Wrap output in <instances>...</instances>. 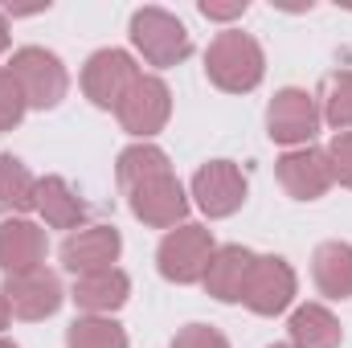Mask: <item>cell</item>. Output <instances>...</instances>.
Listing matches in <instances>:
<instances>
[{
  "instance_id": "6da1fadb",
  "label": "cell",
  "mask_w": 352,
  "mask_h": 348,
  "mask_svg": "<svg viewBox=\"0 0 352 348\" xmlns=\"http://www.w3.org/2000/svg\"><path fill=\"white\" fill-rule=\"evenodd\" d=\"M205 74H209L213 87L226 90V94H250L266 74V54L250 33L226 29L205 50Z\"/></svg>"
},
{
  "instance_id": "7a4b0ae2",
  "label": "cell",
  "mask_w": 352,
  "mask_h": 348,
  "mask_svg": "<svg viewBox=\"0 0 352 348\" xmlns=\"http://www.w3.org/2000/svg\"><path fill=\"white\" fill-rule=\"evenodd\" d=\"M131 45L156 70L180 66L192 54V37H188L184 21L168 8H160V4H144V8L131 12Z\"/></svg>"
},
{
  "instance_id": "3957f363",
  "label": "cell",
  "mask_w": 352,
  "mask_h": 348,
  "mask_svg": "<svg viewBox=\"0 0 352 348\" xmlns=\"http://www.w3.org/2000/svg\"><path fill=\"white\" fill-rule=\"evenodd\" d=\"M8 74L16 78V87L33 111H54L70 90V74H66L62 58L41 45H21L8 62Z\"/></svg>"
},
{
  "instance_id": "277c9868",
  "label": "cell",
  "mask_w": 352,
  "mask_h": 348,
  "mask_svg": "<svg viewBox=\"0 0 352 348\" xmlns=\"http://www.w3.org/2000/svg\"><path fill=\"white\" fill-rule=\"evenodd\" d=\"M213 250H217L213 234L205 226H197V221H184V226H176V230L164 234V242L156 250V266H160V274L168 283L192 287V283L205 279V266L213 259Z\"/></svg>"
},
{
  "instance_id": "5b68a950",
  "label": "cell",
  "mask_w": 352,
  "mask_h": 348,
  "mask_svg": "<svg viewBox=\"0 0 352 348\" xmlns=\"http://www.w3.org/2000/svg\"><path fill=\"white\" fill-rule=\"evenodd\" d=\"M324 115H320V98L311 90L283 87L270 107H266V135L283 148H307L320 131Z\"/></svg>"
},
{
  "instance_id": "8992f818",
  "label": "cell",
  "mask_w": 352,
  "mask_h": 348,
  "mask_svg": "<svg viewBox=\"0 0 352 348\" xmlns=\"http://www.w3.org/2000/svg\"><path fill=\"white\" fill-rule=\"evenodd\" d=\"M135 83H140V66L127 50H98L82 66V94L98 111H119V102Z\"/></svg>"
},
{
  "instance_id": "52a82bcc",
  "label": "cell",
  "mask_w": 352,
  "mask_h": 348,
  "mask_svg": "<svg viewBox=\"0 0 352 348\" xmlns=\"http://www.w3.org/2000/svg\"><path fill=\"white\" fill-rule=\"evenodd\" d=\"M119 127L127 135H135L140 144H148L156 131H164L168 115H173V90L156 74H140V83L127 90V98L119 102Z\"/></svg>"
},
{
  "instance_id": "ba28073f",
  "label": "cell",
  "mask_w": 352,
  "mask_h": 348,
  "mask_svg": "<svg viewBox=\"0 0 352 348\" xmlns=\"http://www.w3.org/2000/svg\"><path fill=\"white\" fill-rule=\"evenodd\" d=\"M127 205H131V213L144 226H152V230H176V226H184L192 201H188L184 184L173 173H164V176H152V180L135 184V188H127Z\"/></svg>"
},
{
  "instance_id": "9c48e42d",
  "label": "cell",
  "mask_w": 352,
  "mask_h": 348,
  "mask_svg": "<svg viewBox=\"0 0 352 348\" xmlns=\"http://www.w3.org/2000/svg\"><path fill=\"white\" fill-rule=\"evenodd\" d=\"M192 201H197V209L205 213V217H234L242 205H246V176L242 168L234 164V160H209V164H201L197 176H192V193H188Z\"/></svg>"
},
{
  "instance_id": "30bf717a",
  "label": "cell",
  "mask_w": 352,
  "mask_h": 348,
  "mask_svg": "<svg viewBox=\"0 0 352 348\" xmlns=\"http://www.w3.org/2000/svg\"><path fill=\"white\" fill-rule=\"evenodd\" d=\"M295 291H299L295 266L287 259H278V254H258L242 303H246L254 316H283V312L295 303Z\"/></svg>"
},
{
  "instance_id": "8fae6325",
  "label": "cell",
  "mask_w": 352,
  "mask_h": 348,
  "mask_svg": "<svg viewBox=\"0 0 352 348\" xmlns=\"http://www.w3.org/2000/svg\"><path fill=\"white\" fill-rule=\"evenodd\" d=\"M0 291H4V299H8V312H12L16 320H29V324L50 320V316L62 307V299H66L62 279H58L54 270H45V266L25 270V274H8Z\"/></svg>"
},
{
  "instance_id": "7c38bea8",
  "label": "cell",
  "mask_w": 352,
  "mask_h": 348,
  "mask_svg": "<svg viewBox=\"0 0 352 348\" xmlns=\"http://www.w3.org/2000/svg\"><path fill=\"white\" fill-rule=\"evenodd\" d=\"M274 176L287 188V197H295V201H320L336 184L332 180V164H328V152L311 148V144L283 152L278 164H274Z\"/></svg>"
},
{
  "instance_id": "4fadbf2b",
  "label": "cell",
  "mask_w": 352,
  "mask_h": 348,
  "mask_svg": "<svg viewBox=\"0 0 352 348\" xmlns=\"http://www.w3.org/2000/svg\"><path fill=\"white\" fill-rule=\"evenodd\" d=\"M62 266L78 279V274H94V270H111L119 254H123V234L115 226H82L62 242Z\"/></svg>"
},
{
  "instance_id": "5bb4252c",
  "label": "cell",
  "mask_w": 352,
  "mask_h": 348,
  "mask_svg": "<svg viewBox=\"0 0 352 348\" xmlns=\"http://www.w3.org/2000/svg\"><path fill=\"white\" fill-rule=\"evenodd\" d=\"M45 230L29 217H4L0 221V270L4 279L8 274H25V270H37L45 262Z\"/></svg>"
},
{
  "instance_id": "9a60e30c",
  "label": "cell",
  "mask_w": 352,
  "mask_h": 348,
  "mask_svg": "<svg viewBox=\"0 0 352 348\" xmlns=\"http://www.w3.org/2000/svg\"><path fill=\"white\" fill-rule=\"evenodd\" d=\"M254 250H246V246H217L213 250V259L205 266V279H201V287L213 295V299H221V303H242V295H246V283H250V270H254Z\"/></svg>"
},
{
  "instance_id": "2e32d148",
  "label": "cell",
  "mask_w": 352,
  "mask_h": 348,
  "mask_svg": "<svg viewBox=\"0 0 352 348\" xmlns=\"http://www.w3.org/2000/svg\"><path fill=\"white\" fill-rule=\"evenodd\" d=\"M131 295V279L111 266V270H94V274H78L74 287H70V299L87 312V316H111L127 303Z\"/></svg>"
},
{
  "instance_id": "e0dca14e",
  "label": "cell",
  "mask_w": 352,
  "mask_h": 348,
  "mask_svg": "<svg viewBox=\"0 0 352 348\" xmlns=\"http://www.w3.org/2000/svg\"><path fill=\"white\" fill-rule=\"evenodd\" d=\"M37 213L45 217L50 230H70V234L82 230V221H87V205L70 188L66 176H41L37 180Z\"/></svg>"
},
{
  "instance_id": "ac0fdd59",
  "label": "cell",
  "mask_w": 352,
  "mask_h": 348,
  "mask_svg": "<svg viewBox=\"0 0 352 348\" xmlns=\"http://www.w3.org/2000/svg\"><path fill=\"white\" fill-rule=\"evenodd\" d=\"M287 336H291V348H340L344 328L324 303H303L291 312Z\"/></svg>"
},
{
  "instance_id": "d6986e66",
  "label": "cell",
  "mask_w": 352,
  "mask_h": 348,
  "mask_svg": "<svg viewBox=\"0 0 352 348\" xmlns=\"http://www.w3.org/2000/svg\"><path fill=\"white\" fill-rule=\"evenodd\" d=\"M311 279L320 295L352 299V242H320L311 254Z\"/></svg>"
},
{
  "instance_id": "ffe728a7",
  "label": "cell",
  "mask_w": 352,
  "mask_h": 348,
  "mask_svg": "<svg viewBox=\"0 0 352 348\" xmlns=\"http://www.w3.org/2000/svg\"><path fill=\"white\" fill-rule=\"evenodd\" d=\"M29 209H37V176L29 173L25 160L0 152V213L25 217Z\"/></svg>"
},
{
  "instance_id": "44dd1931",
  "label": "cell",
  "mask_w": 352,
  "mask_h": 348,
  "mask_svg": "<svg viewBox=\"0 0 352 348\" xmlns=\"http://www.w3.org/2000/svg\"><path fill=\"white\" fill-rule=\"evenodd\" d=\"M164 173H173V164H168V152L156 148V144H131L115 160V180H119L123 193L144 184V180H152V176H164Z\"/></svg>"
},
{
  "instance_id": "7402d4cb",
  "label": "cell",
  "mask_w": 352,
  "mask_h": 348,
  "mask_svg": "<svg viewBox=\"0 0 352 348\" xmlns=\"http://www.w3.org/2000/svg\"><path fill=\"white\" fill-rule=\"evenodd\" d=\"M66 348H127V332L111 316H78L66 328Z\"/></svg>"
},
{
  "instance_id": "603a6c76",
  "label": "cell",
  "mask_w": 352,
  "mask_h": 348,
  "mask_svg": "<svg viewBox=\"0 0 352 348\" xmlns=\"http://www.w3.org/2000/svg\"><path fill=\"white\" fill-rule=\"evenodd\" d=\"M324 123L332 131H352V70H336L324 78Z\"/></svg>"
},
{
  "instance_id": "cb8c5ba5",
  "label": "cell",
  "mask_w": 352,
  "mask_h": 348,
  "mask_svg": "<svg viewBox=\"0 0 352 348\" xmlns=\"http://www.w3.org/2000/svg\"><path fill=\"white\" fill-rule=\"evenodd\" d=\"M25 111H29V102H25L21 87H16V78L8 74V66H0V135L12 131L25 119Z\"/></svg>"
},
{
  "instance_id": "d4e9b609",
  "label": "cell",
  "mask_w": 352,
  "mask_h": 348,
  "mask_svg": "<svg viewBox=\"0 0 352 348\" xmlns=\"http://www.w3.org/2000/svg\"><path fill=\"white\" fill-rule=\"evenodd\" d=\"M324 152H328V164H332V180L352 188V131H336Z\"/></svg>"
},
{
  "instance_id": "484cf974",
  "label": "cell",
  "mask_w": 352,
  "mask_h": 348,
  "mask_svg": "<svg viewBox=\"0 0 352 348\" xmlns=\"http://www.w3.org/2000/svg\"><path fill=\"white\" fill-rule=\"evenodd\" d=\"M168 348H230V340L217 328H209V324H188V328H180L173 336Z\"/></svg>"
},
{
  "instance_id": "4316f807",
  "label": "cell",
  "mask_w": 352,
  "mask_h": 348,
  "mask_svg": "<svg viewBox=\"0 0 352 348\" xmlns=\"http://www.w3.org/2000/svg\"><path fill=\"white\" fill-rule=\"evenodd\" d=\"M250 4L246 0H230V4H221V0H201V17L205 21H234V17H242Z\"/></svg>"
},
{
  "instance_id": "83f0119b",
  "label": "cell",
  "mask_w": 352,
  "mask_h": 348,
  "mask_svg": "<svg viewBox=\"0 0 352 348\" xmlns=\"http://www.w3.org/2000/svg\"><path fill=\"white\" fill-rule=\"evenodd\" d=\"M8 320H12V312H8V299H4V291H0V332L8 328Z\"/></svg>"
},
{
  "instance_id": "f1b7e54d",
  "label": "cell",
  "mask_w": 352,
  "mask_h": 348,
  "mask_svg": "<svg viewBox=\"0 0 352 348\" xmlns=\"http://www.w3.org/2000/svg\"><path fill=\"white\" fill-rule=\"evenodd\" d=\"M4 50H8V17L0 12V54H4Z\"/></svg>"
},
{
  "instance_id": "f546056e",
  "label": "cell",
  "mask_w": 352,
  "mask_h": 348,
  "mask_svg": "<svg viewBox=\"0 0 352 348\" xmlns=\"http://www.w3.org/2000/svg\"><path fill=\"white\" fill-rule=\"evenodd\" d=\"M0 348H16V345H12V340H4V336H0Z\"/></svg>"
},
{
  "instance_id": "4dcf8cb0",
  "label": "cell",
  "mask_w": 352,
  "mask_h": 348,
  "mask_svg": "<svg viewBox=\"0 0 352 348\" xmlns=\"http://www.w3.org/2000/svg\"><path fill=\"white\" fill-rule=\"evenodd\" d=\"M270 348H291V345H270Z\"/></svg>"
}]
</instances>
